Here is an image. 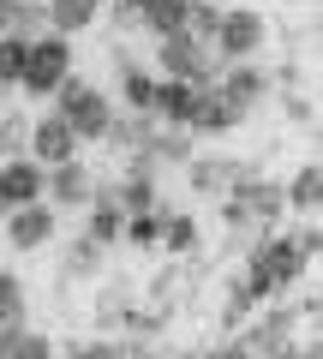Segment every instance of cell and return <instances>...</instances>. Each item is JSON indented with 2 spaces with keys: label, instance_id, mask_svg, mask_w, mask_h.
Wrapping results in <instances>:
<instances>
[{
  "label": "cell",
  "instance_id": "cell-9",
  "mask_svg": "<svg viewBox=\"0 0 323 359\" xmlns=\"http://www.w3.org/2000/svg\"><path fill=\"white\" fill-rule=\"evenodd\" d=\"M96 198V180H90V168L78 162H54L48 168V180H42V204H90Z\"/></svg>",
  "mask_w": 323,
  "mask_h": 359
},
{
  "label": "cell",
  "instance_id": "cell-13",
  "mask_svg": "<svg viewBox=\"0 0 323 359\" xmlns=\"http://www.w3.org/2000/svg\"><path fill=\"white\" fill-rule=\"evenodd\" d=\"M84 233H90V240L102 245V252H108V245H120V240H126V210H120L114 198H108V186H96V204H90V228H84Z\"/></svg>",
  "mask_w": 323,
  "mask_h": 359
},
{
  "label": "cell",
  "instance_id": "cell-6",
  "mask_svg": "<svg viewBox=\"0 0 323 359\" xmlns=\"http://www.w3.org/2000/svg\"><path fill=\"white\" fill-rule=\"evenodd\" d=\"M240 120H246V108L228 102L216 84H204V90H198V102H192V120H186V132H192V138H216V132H233Z\"/></svg>",
  "mask_w": 323,
  "mask_h": 359
},
{
  "label": "cell",
  "instance_id": "cell-18",
  "mask_svg": "<svg viewBox=\"0 0 323 359\" xmlns=\"http://www.w3.org/2000/svg\"><path fill=\"white\" fill-rule=\"evenodd\" d=\"M96 269H102V245H96L90 233H78V240L66 245V269H60V282H66V276H96Z\"/></svg>",
  "mask_w": 323,
  "mask_h": 359
},
{
  "label": "cell",
  "instance_id": "cell-1",
  "mask_svg": "<svg viewBox=\"0 0 323 359\" xmlns=\"http://www.w3.org/2000/svg\"><path fill=\"white\" fill-rule=\"evenodd\" d=\"M156 60H162V78H186V84H198V90L216 84V72L228 66L204 36H192V30H168V36H156Z\"/></svg>",
  "mask_w": 323,
  "mask_h": 359
},
{
  "label": "cell",
  "instance_id": "cell-4",
  "mask_svg": "<svg viewBox=\"0 0 323 359\" xmlns=\"http://www.w3.org/2000/svg\"><path fill=\"white\" fill-rule=\"evenodd\" d=\"M263 42H270V25H263L252 6H228L216 25V36H209V48L221 54V60H258Z\"/></svg>",
  "mask_w": 323,
  "mask_h": 359
},
{
  "label": "cell",
  "instance_id": "cell-10",
  "mask_svg": "<svg viewBox=\"0 0 323 359\" xmlns=\"http://www.w3.org/2000/svg\"><path fill=\"white\" fill-rule=\"evenodd\" d=\"M216 90L228 96V102H240V108H258L263 90H270V72H263L258 60H228L216 72Z\"/></svg>",
  "mask_w": 323,
  "mask_h": 359
},
{
  "label": "cell",
  "instance_id": "cell-25",
  "mask_svg": "<svg viewBox=\"0 0 323 359\" xmlns=\"http://www.w3.org/2000/svg\"><path fill=\"white\" fill-rule=\"evenodd\" d=\"M287 240H294V245H299V257L311 264V257L323 252V228H317V216H305V228H299V233H287Z\"/></svg>",
  "mask_w": 323,
  "mask_h": 359
},
{
  "label": "cell",
  "instance_id": "cell-24",
  "mask_svg": "<svg viewBox=\"0 0 323 359\" xmlns=\"http://www.w3.org/2000/svg\"><path fill=\"white\" fill-rule=\"evenodd\" d=\"M162 245L168 252H198V222L192 216H162Z\"/></svg>",
  "mask_w": 323,
  "mask_h": 359
},
{
  "label": "cell",
  "instance_id": "cell-22",
  "mask_svg": "<svg viewBox=\"0 0 323 359\" xmlns=\"http://www.w3.org/2000/svg\"><path fill=\"white\" fill-rule=\"evenodd\" d=\"M25 54H30V36H13V30L0 36V84L6 90H13L18 72H25Z\"/></svg>",
  "mask_w": 323,
  "mask_h": 359
},
{
  "label": "cell",
  "instance_id": "cell-11",
  "mask_svg": "<svg viewBox=\"0 0 323 359\" xmlns=\"http://www.w3.org/2000/svg\"><path fill=\"white\" fill-rule=\"evenodd\" d=\"M192 102H198V84H186V78H156L150 120H162V126H186V120H192Z\"/></svg>",
  "mask_w": 323,
  "mask_h": 359
},
{
  "label": "cell",
  "instance_id": "cell-17",
  "mask_svg": "<svg viewBox=\"0 0 323 359\" xmlns=\"http://www.w3.org/2000/svg\"><path fill=\"white\" fill-rule=\"evenodd\" d=\"M150 96H156V72H144V66H120V108H132V114H150Z\"/></svg>",
  "mask_w": 323,
  "mask_h": 359
},
{
  "label": "cell",
  "instance_id": "cell-2",
  "mask_svg": "<svg viewBox=\"0 0 323 359\" xmlns=\"http://www.w3.org/2000/svg\"><path fill=\"white\" fill-rule=\"evenodd\" d=\"M54 114H60L66 126L78 132V144H90V138H108V126H114L120 108L108 102L96 84H84V78H66V84L54 90Z\"/></svg>",
  "mask_w": 323,
  "mask_h": 359
},
{
  "label": "cell",
  "instance_id": "cell-20",
  "mask_svg": "<svg viewBox=\"0 0 323 359\" xmlns=\"http://www.w3.org/2000/svg\"><path fill=\"white\" fill-rule=\"evenodd\" d=\"M126 245H162V204L126 216Z\"/></svg>",
  "mask_w": 323,
  "mask_h": 359
},
{
  "label": "cell",
  "instance_id": "cell-28",
  "mask_svg": "<svg viewBox=\"0 0 323 359\" xmlns=\"http://www.w3.org/2000/svg\"><path fill=\"white\" fill-rule=\"evenodd\" d=\"M6 210H13V204H6V198H0V222H6Z\"/></svg>",
  "mask_w": 323,
  "mask_h": 359
},
{
  "label": "cell",
  "instance_id": "cell-15",
  "mask_svg": "<svg viewBox=\"0 0 323 359\" xmlns=\"http://www.w3.org/2000/svg\"><path fill=\"white\" fill-rule=\"evenodd\" d=\"M186 13H192V0H138V30H150V36L186 30Z\"/></svg>",
  "mask_w": 323,
  "mask_h": 359
},
{
  "label": "cell",
  "instance_id": "cell-8",
  "mask_svg": "<svg viewBox=\"0 0 323 359\" xmlns=\"http://www.w3.org/2000/svg\"><path fill=\"white\" fill-rule=\"evenodd\" d=\"M42 180H48V168L36 162V156H6L0 162V198L6 204H42Z\"/></svg>",
  "mask_w": 323,
  "mask_h": 359
},
{
  "label": "cell",
  "instance_id": "cell-16",
  "mask_svg": "<svg viewBox=\"0 0 323 359\" xmlns=\"http://www.w3.org/2000/svg\"><path fill=\"white\" fill-rule=\"evenodd\" d=\"M96 18H102V0H48V30H60V36L90 30Z\"/></svg>",
  "mask_w": 323,
  "mask_h": 359
},
{
  "label": "cell",
  "instance_id": "cell-5",
  "mask_svg": "<svg viewBox=\"0 0 323 359\" xmlns=\"http://www.w3.org/2000/svg\"><path fill=\"white\" fill-rule=\"evenodd\" d=\"M6 240H13V252H42V245L60 233V216H54V204H18L6 210Z\"/></svg>",
  "mask_w": 323,
  "mask_h": 359
},
{
  "label": "cell",
  "instance_id": "cell-21",
  "mask_svg": "<svg viewBox=\"0 0 323 359\" xmlns=\"http://www.w3.org/2000/svg\"><path fill=\"white\" fill-rule=\"evenodd\" d=\"M6 359H60V353H54L48 335H36V330H25V323H18L13 341H6Z\"/></svg>",
  "mask_w": 323,
  "mask_h": 359
},
{
  "label": "cell",
  "instance_id": "cell-12",
  "mask_svg": "<svg viewBox=\"0 0 323 359\" xmlns=\"http://www.w3.org/2000/svg\"><path fill=\"white\" fill-rule=\"evenodd\" d=\"M252 168L246 162H228V156H192L186 162V180H192V192H233Z\"/></svg>",
  "mask_w": 323,
  "mask_h": 359
},
{
  "label": "cell",
  "instance_id": "cell-14",
  "mask_svg": "<svg viewBox=\"0 0 323 359\" xmlns=\"http://www.w3.org/2000/svg\"><path fill=\"white\" fill-rule=\"evenodd\" d=\"M282 204L299 210V216H317V204H323V168H317V162H305V168L282 186Z\"/></svg>",
  "mask_w": 323,
  "mask_h": 359
},
{
  "label": "cell",
  "instance_id": "cell-23",
  "mask_svg": "<svg viewBox=\"0 0 323 359\" xmlns=\"http://www.w3.org/2000/svg\"><path fill=\"white\" fill-rule=\"evenodd\" d=\"M30 144V120L18 108H0V156H25Z\"/></svg>",
  "mask_w": 323,
  "mask_h": 359
},
{
  "label": "cell",
  "instance_id": "cell-26",
  "mask_svg": "<svg viewBox=\"0 0 323 359\" xmlns=\"http://www.w3.org/2000/svg\"><path fill=\"white\" fill-rule=\"evenodd\" d=\"M108 18H114V30H138V0H114V6H102Z\"/></svg>",
  "mask_w": 323,
  "mask_h": 359
},
{
  "label": "cell",
  "instance_id": "cell-19",
  "mask_svg": "<svg viewBox=\"0 0 323 359\" xmlns=\"http://www.w3.org/2000/svg\"><path fill=\"white\" fill-rule=\"evenodd\" d=\"M25 323V282H18V269H0V330H13Z\"/></svg>",
  "mask_w": 323,
  "mask_h": 359
},
{
  "label": "cell",
  "instance_id": "cell-27",
  "mask_svg": "<svg viewBox=\"0 0 323 359\" xmlns=\"http://www.w3.org/2000/svg\"><path fill=\"white\" fill-rule=\"evenodd\" d=\"M287 120H299V126H311V120H317V108H311L305 96H287Z\"/></svg>",
  "mask_w": 323,
  "mask_h": 359
},
{
  "label": "cell",
  "instance_id": "cell-3",
  "mask_svg": "<svg viewBox=\"0 0 323 359\" xmlns=\"http://www.w3.org/2000/svg\"><path fill=\"white\" fill-rule=\"evenodd\" d=\"M66 78H72V36H60V30L30 36V54H25V72H18V90H25V96H54Z\"/></svg>",
  "mask_w": 323,
  "mask_h": 359
},
{
  "label": "cell",
  "instance_id": "cell-7",
  "mask_svg": "<svg viewBox=\"0 0 323 359\" xmlns=\"http://www.w3.org/2000/svg\"><path fill=\"white\" fill-rule=\"evenodd\" d=\"M25 156H36L42 168L72 162V156H78V132L66 126L60 114H42V120H30V144H25Z\"/></svg>",
  "mask_w": 323,
  "mask_h": 359
}]
</instances>
